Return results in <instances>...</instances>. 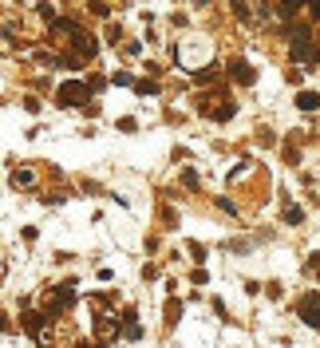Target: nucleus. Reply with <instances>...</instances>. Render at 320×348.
Segmentation results:
<instances>
[{
    "label": "nucleus",
    "mask_w": 320,
    "mask_h": 348,
    "mask_svg": "<svg viewBox=\"0 0 320 348\" xmlns=\"http://www.w3.org/2000/svg\"><path fill=\"white\" fill-rule=\"evenodd\" d=\"M292 32H297V36H292V60L308 67V63L316 60V56H312V36H308V32L301 36V28H292Z\"/></svg>",
    "instance_id": "f257e3e1"
},
{
    "label": "nucleus",
    "mask_w": 320,
    "mask_h": 348,
    "mask_svg": "<svg viewBox=\"0 0 320 348\" xmlns=\"http://www.w3.org/2000/svg\"><path fill=\"white\" fill-rule=\"evenodd\" d=\"M301 317H305L312 329H320V293H308L305 301H301Z\"/></svg>",
    "instance_id": "f03ea898"
},
{
    "label": "nucleus",
    "mask_w": 320,
    "mask_h": 348,
    "mask_svg": "<svg viewBox=\"0 0 320 348\" xmlns=\"http://www.w3.org/2000/svg\"><path fill=\"white\" fill-rule=\"evenodd\" d=\"M83 99H87V87H83V83H63L60 87V103L76 107V103H83Z\"/></svg>",
    "instance_id": "7ed1b4c3"
},
{
    "label": "nucleus",
    "mask_w": 320,
    "mask_h": 348,
    "mask_svg": "<svg viewBox=\"0 0 320 348\" xmlns=\"http://www.w3.org/2000/svg\"><path fill=\"white\" fill-rule=\"evenodd\" d=\"M297 107H301V111H316L320 95H316V91H301V95H297Z\"/></svg>",
    "instance_id": "20e7f679"
},
{
    "label": "nucleus",
    "mask_w": 320,
    "mask_h": 348,
    "mask_svg": "<svg viewBox=\"0 0 320 348\" xmlns=\"http://www.w3.org/2000/svg\"><path fill=\"white\" fill-rule=\"evenodd\" d=\"M301 218H305V210H301V206H289V210H285V222H289V226H297Z\"/></svg>",
    "instance_id": "39448f33"
},
{
    "label": "nucleus",
    "mask_w": 320,
    "mask_h": 348,
    "mask_svg": "<svg viewBox=\"0 0 320 348\" xmlns=\"http://www.w3.org/2000/svg\"><path fill=\"white\" fill-rule=\"evenodd\" d=\"M233 76L245 79V83H253V67H241V63H237V67H233Z\"/></svg>",
    "instance_id": "423d86ee"
},
{
    "label": "nucleus",
    "mask_w": 320,
    "mask_h": 348,
    "mask_svg": "<svg viewBox=\"0 0 320 348\" xmlns=\"http://www.w3.org/2000/svg\"><path fill=\"white\" fill-rule=\"evenodd\" d=\"M32 178H36V174H32V170H16V174H12V182H16V186H20V182H24V186H28Z\"/></svg>",
    "instance_id": "0eeeda50"
},
{
    "label": "nucleus",
    "mask_w": 320,
    "mask_h": 348,
    "mask_svg": "<svg viewBox=\"0 0 320 348\" xmlns=\"http://www.w3.org/2000/svg\"><path fill=\"white\" fill-rule=\"evenodd\" d=\"M312 16H320V4H316V8H312Z\"/></svg>",
    "instance_id": "6e6552de"
}]
</instances>
